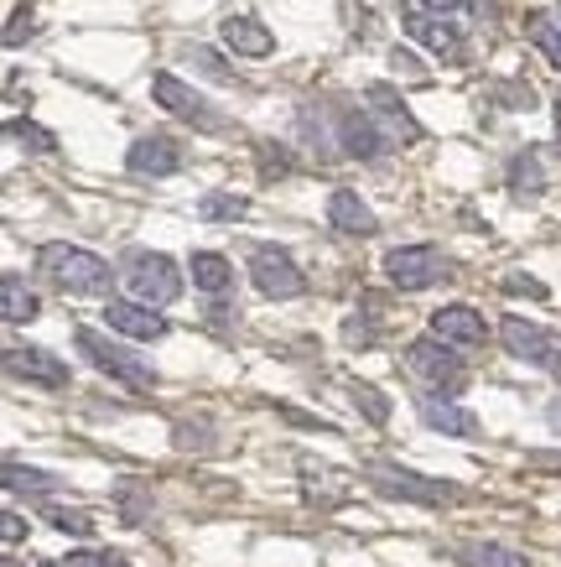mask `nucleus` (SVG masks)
<instances>
[{"mask_svg": "<svg viewBox=\"0 0 561 567\" xmlns=\"http://www.w3.org/2000/svg\"><path fill=\"white\" fill-rule=\"evenodd\" d=\"M0 312H6V323H32L37 312H42V302H37V292L21 281L17 271L0 276Z\"/></svg>", "mask_w": 561, "mask_h": 567, "instance_id": "nucleus-22", "label": "nucleus"}, {"mask_svg": "<svg viewBox=\"0 0 561 567\" xmlns=\"http://www.w3.org/2000/svg\"><path fill=\"white\" fill-rule=\"evenodd\" d=\"M37 21H32V6H17L11 11V27H6V48H21V37H32Z\"/></svg>", "mask_w": 561, "mask_h": 567, "instance_id": "nucleus-32", "label": "nucleus"}, {"mask_svg": "<svg viewBox=\"0 0 561 567\" xmlns=\"http://www.w3.org/2000/svg\"><path fill=\"white\" fill-rule=\"evenodd\" d=\"M152 100L162 104V110H172L177 121H193V125H204V131H219V115L208 110V100L198 94V89H187L177 73H152Z\"/></svg>", "mask_w": 561, "mask_h": 567, "instance_id": "nucleus-9", "label": "nucleus"}, {"mask_svg": "<svg viewBox=\"0 0 561 567\" xmlns=\"http://www.w3.org/2000/svg\"><path fill=\"white\" fill-rule=\"evenodd\" d=\"M6 375L27 380V385H42V391H63L73 380L69 364L58 360V354H48V349H21V344L6 349Z\"/></svg>", "mask_w": 561, "mask_h": 567, "instance_id": "nucleus-10", "label": "nucleus"}, {"mask_svg": "<svg viewBox=\"0 0 561 567\" xmlns=\"http://www.w3.org/2000/svg\"><path fill=\"white\" fill-rule=\"evenodd\" d=\"M256 156H260V177H291V156L281 152V146H271V141H260Z\"/></svg>", "mask_w": 561, "mask_h": 567, "instance_id": "nucleus-31", "label": "nucleus"}, {"mask_svg": "<svg viewBox=\"0 0 561 567\" xmlns=\"http://www.w3.org/2000/svg\"><path fill=\"white\" fill-rule=\"evenodd\" d=\"M245 198H239V193H204V198H198V214H204V219H214V224H229V219H245Z\"/></svg>", "mask_w": 561, "mask_h": 567, "instance_id": "nucleus-26", "label": "nucleus"}, {"mask_svg": "<svg viewBox=\"0 0 561 567\" xmlns=\"http://www.w3.org/2000/svg\"><path fill=\"white\" fill-rule=\"evenodd\" d=\"M250 281H256L266 297H276V302H291V297L307 292V276L297 271V260H291L281 245H256V256H250Z\"/></svg>", "mask_w": 561, "mask_h": 567, "instance_id": "nucleus-7", "label": "nucleus"}, {"mask_svg": "<svg viewBox=\"0 0 561 567\" xmlns=\"http://www.w3.org/2000/svg\"><path fill=\"white\" fill-rule=\"evenodd\" d=\"M364 480L380 489V495L391 499H411V505H458L463 489L447 480H426L416 468H401V464H370L364 468Z\"/></svg>", "mask_w": 561, "mask_h": 567, "instance_id": "nucleus-4", "label": "nucleus"}, {"mask_svg": "<svg viewBox=\"0 0 561 567\" xmlns=\"http://www.w3.org/2000/svg\"><path fill=\"white\" fill-rule=\"evenodd\" d=\"M505 292H526V297H536V302H546V287L536 276H505Z\"/></svg>", "mask_w": 561, "mask_h": 567, "instance_id": "nucleus-34", "label": "nucleus"}, {"mask_svg": "<svg viewBox=\"0 0 561 567\" xmlns=\"http://www.w3.org/2000/svg\"><path fill=\"white\" fill-rule=\"evenodd\" d=\"M530 42L546 52V63L561 69V27L551 17H530Z\"/></svg>", "mask_w": 561, "mask_h": 567, "instance_id": "nucleus-27", "label": "nucleus"}, {"mask_svg": "<svg viewBox=\"0 0 561 567\" xmlns=\"http://www.w3.org/2000/svg\"><path fill=\"white\" fill-rule=\"evenodd\" d=\"M385 276H391V287H401V292H426V287H437L447 276V260L432 245H401V250L385 256Z\"/></svg>", "mask_w": 561, "mask_h": 567, "instance_id": "nucleus-6", "label": "nucleus"}, {"mask_svg": "<svg viewBox=\"0 0 561 567\" xmlns=\"http://www.w3.org/2000/svg\"><path fill=\"white\" fill-rule=\"evenodd\" d=\"M297 474H302V495L312 499L318 511H333V505H343V495H349V484L339 480V468L302 458V464H297Z\"/></svg>", "mask_w": 561, "mask_h": 567, "instance_id": "nucleus-20", "label": "nucleus"}, {"mask_svg": "<svg viewBox=\"0 0 561 567\" xmlns=\"http://www.w3.org/2000/svg\"><path fill=\"white\" fill-rule=\"evenodd\" d=\"M406 370L416 380H422L432 395H458L463 385H468V370H463V360L453 354V344L447 339H416V344H406Z\"/></svg>", "mask_w": 561, "mask_h": 567, "instance_id": "nucleus-3", "label": "nucleus"}, {"mask_svg": "<svg viewBox=\"0 0 561 567\" xmlns=\"http://www.w3.org/2000/svg\"><path fill=\"white\" fill-rule=\"evenodd\" d=\"M339 146L359 162H374V156L385 152V136H380V125H374L370 110H343L339 115Z\"/></svg>", "mask_w": 561, "mask_h": 567, "instance_id": "nucleus-19", "label": "nucleus"}, {"mask_svg": "<svg viewBox=\"0 0 561 567\" xmlns=\"http://www.w3.org/2000/svg\"><path fill=\"white\" fill-rule=\"evenodd\" d=\"M6 131H11V141L32 146V152H58V136H48V131H42V125H32V121H11Z\"/></svg>", "mask_w": 561, "mask_h": 567, "instance_id": "nucleus-30", "label": "nucleus"}, {"mask_svg": "<svg viewBox=\"0 0 561 567\" xmlns=\"http://www.w3.org/2000/svg\"><path fill=\"white\" fill-rule=\"evenodd\" d=\"M510 193L515 198H541V156L520 152L510 162Z\"/></svg>", "mask_w": 561, "mask_h": 567, "instance_id": "nucleus-24", "label": "nucleus"}, {"mask_svg": "<svg viewBox=\"0 0 561 567\" xmlns=\"http://www.w3.org/2000/svg\"><path fill=\"white\" fill-rule=\"evenodd\" d=\"M364 100H370V110L380 115V121L391 125V141H401V146H411V141H422V121L406 110V100L395 94L391 84H370L364 89Z\"/></svg>", "mask_w": 561, "mask_h": 567, "instance_id": "nucleus-15", "label": "nucleus"}, {"mask_svg": "<svg viewBox=\"0 0 561 567\" xmlns=\"http://www.w3.org/2000/svg\"><path fill=\"white\" fill-rule=\"evenodd\" d=\"M37 271L69 297H110V287H115L110 260L84 250V245H42L37 250Z\"/></svg>", "mask_w": 561, "mask_h": 567, "instance_id": "nucleus-1", "label": "nucleus"}, {"mask_svg": "<svg viewBox=\"0 0 561 567\" xmlns=\"http://www.w3.org/2000/svg\"><path fill=\"white\" fill-rule=\"evenodd\" d=\"M0 536H6V547H11V542H21V516H6V526H0Z\"/></svg>", "mask_w": 561, "mask_h": 567, "instance_id": "nucleus-37", "label": "nucleus"}, {"mask_svg": "<svg viewBox=\"0 0 561 567\" xmlns=\"http://www.w3.org/2000/svg\"><path fill=\"white\" fill-rule=\"evenodd\" d=\"M458 563L463 567H530L526 551L505 547V542H463V547H458Z\"/></svg>", "mask_w": 561, "mask_h": 567, "instance_id": "nucleus-23", "label": "nucleus"}, {"mask_svg": "<svg viewBox=\"0 0 561 567\" xmlns=\"http://www.w3.org/2000/svg\"><path fill=\"white\" fill-rule=\"evenodd\" d=\"M42 516H48V526H58L63 536H94V516H89V511H58V505H52Z\"/></svg>", "mask_w": 561, "mask_h": 567, "instance_id": "nucleus-29", "label": "nucleus"}, {"mask_svg": "<svg viewBox=\"0 0 561 567\" xmlns=\"http://www.w3.org/2000/svg\"><path fill=\"white\" fill-rule=\"evenodd\" d=\"M69 567H131L120 551H73Z\"/></svg>", "mask_w": 561, "mask_h": 567, "instance_id": "nucleus-33", "label": "nucleus"}, {"mask_svg": "<svg viewBox=\"0 0 561 567\" xmlns=\"http://www.w3.org/2000/svg\"><path fill=\"white\" fill-rule=\"evenodd\" d=\"M125 167L136 177H172V173H183V146L172 136H141L131 146V156H125Z\"/></svg>", "mask_w": 561, "mask_h": 567, "instance_id": "nucleus-14", "label": "nucleus"}, {"mask_svg": "<svg viewBox=\"0 0 561 567\" xmlns=\"http://www.w3.org/2000/svg\"><path fill=\"white\" fill-rule=\"evenodd\" d=\"M125 287H131L141 302L167 308V302H177V292H183V271H177V260L162 256V250H136V256L125 260Z\"/></svg>", "mask_w": 561, "mask_h": 567, "instance_id": "nucleus-5", "label": "nucleus"}, {"mask_svg": "<svg viewBox=\"0 0 561 567\" xmlns=\"http://www.w3.org/2000/svg\"><path fill=\"white\" fill-rule=\"evenodd\" d=\"M328 224H333L339 235H354V240H370V235H380L374 208L364 204L354 188H333V193H328Z\"/></svg>", "mask_w": 561, "mask_h": 567, "instance_id": "nucleus-13", "label": "nucleus"}, {"mask_svg": "<svg viewBox=\"0 0 561 567\" xmlns=\"http://www.w3.org/2000/svg\"><path fill=\"white\" fill-rule=\"evenodd\" d=\"M499 339H505V349H510L515 360L561 375V339L557 333H546V328L526 323V318H505V323H499Z\"/></svg>", "mask_w": 561, "mask_h": 567, "instance_id": "nucleus-8", "label": "nucleus"}, {"mask_svg": "<svg viewBox=\"0 0 561 567\" xmlns=\"http://www.w3.org/2000/svg\"><path fill=\"white\" fill-rule=\"evenodd\" d=\"M416 416H422V422H426L432 432H443V437H463V443H474L478 432H484V427H478V416L468 412V406H458V401H447V395L437 401L432 391H426L422 401H416Z\"/></svg>", "mask_w": 561, "mask_h": 567, "instance_id": "nucleus-12", "label": "nucleus"}, {"mask_svg": "<svg viewBox=\"0 0 561 567\" xmlns=\"http://www.w3.org/2000/svg\"><path fill=\"white\" fill-rule=\"evenodd\" d=\"M6 489H11V495H52V489H58V480H52V474H42V468L6 464Z\"/></svg>", "mask_w": 561, "mask_h": 567, "instance_id": "nucleus-25", "label": "nucleus"}, {"mask_svg": "<svg viewBox=\"0 0 561 567\" xmlns=\"http://www.w3.org/2000/svg\"><path fill=\"white\" fill-rule=\"evenodd\" d=\"M432 333H437V339H447V344H458V349H478L484 339H489L484 318H478L474 308H463V302L432 312Z\"/></svg>", "mask_w": 561, "mask_h": 567, "instance_id": "nucleus-18", "label": "nucleus"}, {"mask_svg": "<svg viewBox=\"0 0 561 567\" xmlns=\"http://www.w3.org/2000/svg\"><path fill=\"white\" fill-rule=\"evenodd\" d=\"M104 323L125 333V339H141V344H152V339H167V318L152 308V302H104Z\"/></svg>", "mask_w": 561, "mask_h": 567, "instance_id": "nucleus-11", "label": "nucleus"}, {"mask_svg": "<svg viewBox=\"0 0 561 567\" xmlns=\"http://www.w3.org/2000/svg\"><path fill=\"white\" fill-rule=\"evenodd\" d=\"M187 271H193V287H198V292H208V297H224L229 287H235V266H229L219 250H198Z\"/></svg>", "mask_w": 561, "mask_h": 567, "instance_id": "nucleus-21", "label": "nucleus"}, {"mask_svg": "<svg viewBox=\"0 0 561 567\" xmlns=\"http://www.w3.org/2000/svg\"><path fill=\"white\" fill-rule=\"evenodd\" d=\"M193 63H198L208 79H229V69H224L219 58H214V52H204V48H193Z\"/></svg>", "mask_w": 561, "mask_h": 567, "instance_id": "nucleus-35", "label": "nucleus"}, {"mask_svg": "<svg viewBox=\"0 0 561 567\" xmlns=\"http://www.w3.org/2000/svg\"><path fill=\"white\" fill-rule=\"evenodd\" d=\"M73 344H79V354H84L100 375H110V380H120L125 391H152L156 385V370L141 354H131L125 344H115V339H104L100 328H79L73 333Z\"/></svg>", "mask_w": 561, "mask_h": 567, "instance_id": "nucleus-2", "label": "nucleus"}, {"mask_svg": "<svg viewBox=\"0 0 561 567\" xmlns=\"http://www.w3.org/2000/svg\"><path fill=\"white\" fill-rule=\"evenodd\" d=\"M406 32L416 37L426 52H437L443 63H463V32L458 27H447V21H437V11H432V17L406 11Z\"/></svg>", "mask_w": 561, "mask_h": 567, "instance_id": "nucleus-17", "label": "nucleus"}, {"mask_svg": "<svg viewBox=\"0 0 561 567\" xmlns=\"http://www.w3.org/2000/svg\"><path fill=\"white\" fill-rule=\"evenodd\" d=\"M557 146H561V104H557Z\"/></svg>", "mask_w": 561, "mask_h": 567, "instance_id": "nucleus-38", "label": "nucleus"}, {"mask_svg": "<svg viewBox=\"0 0 561 567\" xmlns=\"http://www.w3.org/2000/svg\"><path fill=\"white\" fill-rule=\"evenodd\" d=\"M219 37H224V48L229 52H239V58H271L276 52V37H271V27L266 21H256V17H224L219 21Z\"/></svg>", "mask_w": 561, "mask_h": 567, "instance_id": "nucleus-16", "label": "nucleus"}, {"mask_svg": "<svg viewBox=\"0 0 561 567\" xmlns=\"http://www.w3.org/2000/svg\"><path fill=\"white\" fill-rule=\"evenodd\" d=\"M349 401H354L359 412L370 416L374 427H380V422H391V401H385V395L374 391V385H359V380H354V385H349Z\"/></svg>", "mask_w": 561, "mask_h": 567, "instance_id": "nucleus-28", "label": "nucleus"}, {"mask_svg": "<svg viewBox=\"0 0 561 567\" xmlns=\"http://www.w3.org/2000/svg\"><path fill=\"white\" fill-rule=\"evenodd\" d=\"M426 11H437V17H453V11H463L468 0H422Z\"/></svg>", "mask_w": 561, "mask_h": 567, "instance_id": "nucleus-36", "label": "nucleus"}]
</instances>
